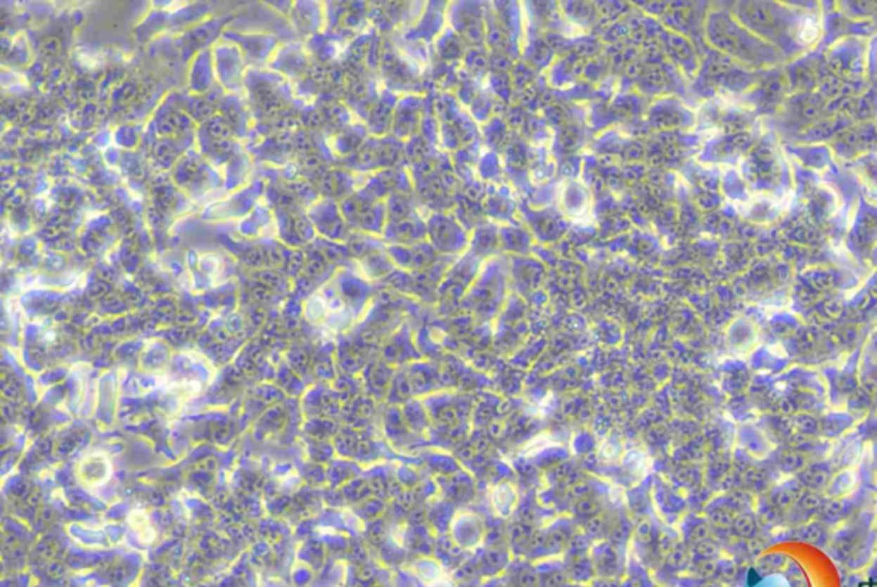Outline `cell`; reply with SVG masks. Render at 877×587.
<instances>
[{
    "label": "cell",
    "instance_id": "6da1fadb",
    "mask_svg": "<svg viewBox=\"0 0 877 587\" xmlns=\"http://www.w3.org/2000/svg\"><path fill=\"white\" fill-rule=\"evenodd\" d=\"M113 475L112 460L103 452H89L82 456L76 466V478L82 486L100 488L110 482Z\"/></svg>",
    "mask_w": 877,
    "mask_h": 587
},
{
    "label": "cell",
    "instance_id": "7a4b0ae2",
    "mask_svg": "<svg viewBox=\"0 0 877 587\" xmlns=\"http://www.w3.org/2000/svg\"><path fill=\"white\" fill-rule=\"evenodd\" d=\"M127 522L131 524V527L136 531L137 538L141 539L143 543H153L156 538V531L155 527L151 526V519L144 510H132L129 514Z\"/></svg>",
    "mask_w": 877,
    "mask_h": 587
}]
</instances>
